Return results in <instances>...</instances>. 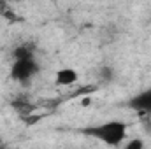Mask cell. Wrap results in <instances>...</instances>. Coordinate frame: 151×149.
<instances>
[{
  "instance_id": "obj_5",
  "label": "cell",
  "mask_w": 151,
  "mask_h": 149,
  "mask_svg": "<svg viewBox=\"0 0 151 149\" xmlns=\"http://www.w3.org/2000/svg\"><path fill=\"white\" fill-rule=\"evenodd\" d=\"M0 18H5L9 23H16L18 21V14L14 12V9L9 5L7 0H0Z\"/></svg>"
},
{
  "instance_id": "obj_8",
  "label": "cell",
  "mask_w": 151,
  "mask_h": 149,
  "mask_svg": "<svg viewBox=\"0 0 151 149\" xmlns=\"http://www.w3.org/2000/svg\"><path fill=\"white\" fill-rule=\"evenodd\" d=\"M12 107L19 112V114H28V112L34 111L32 105H30L28 102H25V100H16V102H12Z\"/></svg>"
},
{
  "instance_id": "obj_2",
  "label": "cell",
  "mask_w": 151,
  "mask_h": 149,
  "mask_svg": "<svg viewBox=\"0 0 151 149\" xmlns=\"http://www.w3.org/2000/svg\"><path fill=\"white\" fill-rule=\"evenodd\" d=\"M40 72V65L39 62L35 60V56H30V58H16L11 65V79L16 81V82H28L32 81L35 75Z\"/></svg>"
},
{
  "instance_id": "obj_6",
  "label": "cell",
  "mask_w": 151,
  "mask_h": 149,
  "mask_svg": "<svg viewBox=\"0 0 151 149\" xmlns=\"http://www.w3.org/2000/svg\"><path fill=\"white\" fill-rule=\"evenodd\" d=\"M12 56H14V60H16V58H30V56H35L34 46H32V44H21V46H18V47L14 49Z\"/></svg>"
},
{
  "instance_id": "obj_7",
  "label": "cell",
  "mask_w": 151,
  "mask_h": 149,
  "mask_svg": "<svg viewBox=\"0 0 151 149\" xmlns=\"http://www.w3.org/2000/svg\"><path fill=\"white\" fill-rule=\"evenodd\" d=\"M99 79L102 82H113L114 81V69L111 65H102L99 69Z\"/></svg>"
},
{
  "instance_id": "obj_4",
  "label": "cell",
  "mask_w": 151,
  "mask_h": 149,
  "mask_svg": "<svg viewBox=\"0 0 151 149\" xmlns=\"http://www.w3.org/2000/svg\"><path fill=\"white\" fill-rule=\"evenodd\" d=\"M79 74L77 70L72 67H63L55 74V84L56 86H72L74 82H77Z\"/></svg>"
},
{
  "instance_id": "obj_1",
  "label": "cell",
  "mask_w": 151,
  "mask_h": 149,
  "mask_svg": "<svg viewBox=\"0 0 151 149\" xmlns=\"http://www.w3.org/2000/svg\"><path fill=\"white\" fill-rule=\"evenodd\" d=\"M127 128H128L127 123H123L119 119H109V121H104V123H99V125L81 128L79 132L91 137V139H97V140L104 142L106 146L118 148L127 139Z\"/></svg>"
},
{
  "instance_id": "obj_3",
  "label": "cell",
  "mask_w": 151,
  "mask_h": 149,
  "mask_svg": "<svg viewBox=\"0 0 151 149\" xmlns=\"http://www.w3.org/2000/svg\"><path fill=\"white\" fill-rule=\"evenodd\" d=\"M128 107L132 111L139 112L141 116H150L151 117V88H146V90L139 91L137 95H134L128 100Z\"/></svg>"
},
{
  "instance_id": "obj_9",
  "label": "cell",
  "mask_w": 151,
  "mask_h": 149,
  "mask_svg": "<svg viewBox=\"0 0 151 149\" xmlns=\"http://www.w3.org/2000/svg\"><path fill=\"white\" fill-rule=\"evenodd\" d=\"M125 148L127 149H142L144 148V142H142L141 139H132L130 142L125 144Z\"/></svg>"
}]
</instances>
